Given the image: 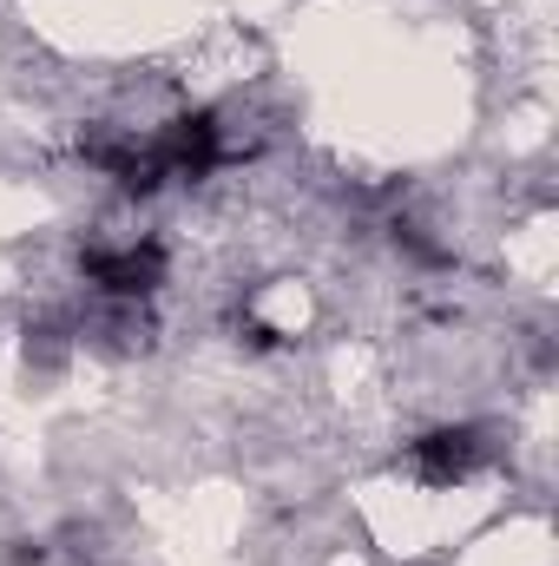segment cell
<instances>
[{
  "label": "cell",
  "mask_w": 559,
  "mask_h": 566,
  "mask_svg": "<svg viewBox=\"0 0 559 566\" xmlns=\"http://www.w3.org/2000/svg\"><path fill=\"white\" fill-rule=\"evenodd\" d=\"M80 277L93 283L99 303H145L165 283V244L158 238H119V244H86Z\"/></svg>",
  "instance_id": "6da1fadb"
},
{
  "label": "cell",
  "mask_w": 559,
  "mask_h": 566,
  "mask_svg": "<svg viewBox=\"0 0 559 566\" xmlns=\"http://www.w3.org/2000/svg\"><path fill=\"white\" fill-rule=\"evenodd\" d=\"M481 454H487V441H481V428H467V422L428 428L421 441H409V468L428 488H461L481 468Z\"/></svg>",
  "instance_id": "7a4b0ae2"
}]
</instances>
